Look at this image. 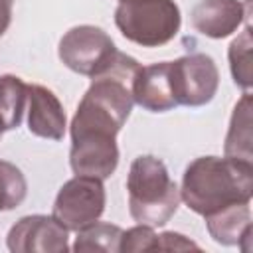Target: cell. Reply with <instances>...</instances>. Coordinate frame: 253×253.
Masks as SVG:
<instances>
[{"label": "cell", "instance_id": "6da1fadb", "mask_svg": "<svg viewBox=\"0 0 253 253\" xmlns=\"http://www.w3.org/2000/svg\"><path fill=\"white\" fill-rule=\"evenodd\" d=\"M138 67L134 57L117 51L111 65L91 77V85L71 121V140L117 136L134 105L130 87Z\"/></svg>", "mask_w": 253, "mask_h": 253}, {"label": "cell", "instance_id": "7a4b0ae2", "mask_svg": "<svg viewBox=\"0 0 253 253\" xmlns=\"http://www.w3.org/2000/svg\"><path fill=\"white\" fill-rule=\"evenodd\" d=\"M253 196V166L245 160L202 156L184 172L180 198L186 206L210 215L233 204H249Z\"/></svg>", "mask_w": 253, "mask_h": 253}, {"label": "cell", "instance_id": "3957f363", "mask_svg": "<svg viewBox=\"0 0 253 253\" xmlns=\"http://www.w3.org/2000/svg\"><path fill=\"white\" fill-rule=\"evenodd\" d=\"M128 211L134 221L150 227L164 225L180 206V190L164 162L144 154L132 160L128 178Z\"/></svg>", "mask_w": 253, "mask_h": 253}, {"label": "cell", "instance_id": "277c9868", "mask_svg": "<svg viewBox=\"0 0 253 253\" xmlns=\"http://www.w3.org/2000/svg\"><path fill=\"white\" fill-rule=\"evenodd\" d=\"M119 32L142 47H160L174 40L182 16L174 0H121L115 10Z\"/></svg>", "mask_w": 253, "mask_h": 253}, {"label": "cell", "instance_id": "5b68a950", "mask_svg": "<svg viewBox=\"0 0 253 253\" xmlns=\"http://www.w3.org/2000/svg\"><path fill=\"white\" fill-rule=\"evenodd\" d=\"M111 36L97 26H75L59 42V59L79 75L95 77L117 55Z\"/></svg>", "mask_w": 253, "mask_h": 253}, {"label": "cell", "instance_id": "8992f818", "mask_svg": "<svg viewBox=\"0 0 253 253\" xmlns=\"http://www.w3.org/2000/svg\"><path fill=\"white\" fill-rule=\"evenodd\" d=\"M105 211V186L99 178L77 176L67 180L53 202L51 215L67 229L79 231Z\"/></svg>", "mask_w": 253, "mask_h": 253}, {"label": "cell", "instance_id": "52a82bcc", "mask_svg": "<svg viewBox=\"0 0 253 253\" xmlns=\"http://www.w3.org/2000/svg\"><path fill=\"white\" fill-rule=\"evenodd\" d=\"M170 77L176 105L186 107L210 103L219 85V71L206 53H188L170 61Z\"/></svg>", "mask_w": 253, "mask_h": 253}, {"label": "cell", "instance_id": "ba28073f", "mask_svg": "<svg viewBox=\"0 0 253 253\" xmlns=\"http://www.w3.org/2000/svg\"><path fill=\"white\" fill-rule=\"evenodd\" d=\"M12 253H65L69 251L67 229L53 215H26L8 231Z\"/></svg>", "mask_w": 253, "mask_h": 253}, {"label": "cell", "instance_id": "9c48e42d", "mask_svg": "<svg viewBox=\"0 0 253 253\" xmlns=\"http://www.w3.org/2000/svg\"><path fill=\"white\" fill-rule=\"evenodd\" d=\"M249 0H200L192 10V26L208 38H227L249 18Z\"/></svg>", "mask_w": 253, "mask_h": 253}, {"label": "cell", "instance_id": "30bf717a", "mask_svg": "<svg viewBox=\"0 0 253 253\" xmlns=\"http://www.w3.org/2000/svg\"><path fill=\"white\" fill-rule=\"evenodd\" d=\"M132 99L142 109L152 113H164L176 107L172 93V77H170V61L152 63L146 67H138L132 79Z\"/></svg>", "mask_w": 253, "mask_h": 253}, {"label": "cell", "instance_id": "8fae6325", "mask_svg": "<svg viewBox=\"0 0 253 253\" xmlns=\"http://www.w3.org/2000/svg\"><path fill=\"white\" fill-rule=\"evenodd\" d=\"M28 128L32 134L59 140L65 132V111L51 89L28 85Z\"/></svg>", "mask_w": 253, "mask_h": 253}, {"label": "cell", "instance_id": "7c38bea8", "mask_svg": "<svg viewBox=\"0 0 253 253\" xmlns=\"http://www.w3.org/2000/svg\"><path fill=\"white\" fill-rule=\"evenodd\" d=\"M210 235L221 245H241L251 239V210L249 204H233L215 213L206 215Z\"/></svg>", "mask_w": 253, "mask_h": 253}, {"label": "cell", "instance_id": "4fadbf2b", "mask_svg": "<svg viewBox=\"0 0 253 253\" xmlns=\"http://www.w3.org/2000/svg\"><path fill=\"white\" fill-rule=\"evenodd\" d=\"M225 156L251 162V95L247 91L233 109L225 136Z\"/></svg>", "mask_w": 253, "mask_h": 253}, {"label": "cell", "instance_id": "5bb4252c", "mask_svg": "<svg viewBox=\"0 0 253 253\" xmlns=\"http://www.w3.org/2000/svg\"><path fill=\"white\" fill-rule=\"evenodd\" d=\"M28 103V85L16 75L0 77V125L4 130L18 128Z\"/></svg>", "mask_w": 253, "mask_h": 253}, {"label": "cell", "instance_id": "9a60e30c", "mask_svg": "<svg viewBox=\"0 0 253 253\" xmlns=\"http://www.w3.org/2000/svg\"><path fill=\"white\" fill-rule=\"evenodd\" d=\"M123 229L119 225H111L105 221H93L77 231V239L73 251H105L115 253L121 247Z\"/></svg>", "mask_w": 253, "mask_h": 253}, {"label": "cell", "instance_id": "2e32d148", "mask_svg": "<svg viewBox=\"0 0 253 253\" xmlns=\"http://www.w3.org/2000/svg\"><path fill=\"white\" fill-rule=\"evenodd\" d=\"M251 30L249 24H245V30L241 36H237L229 45V67L235 85H239L243 91H249L253 85V59H251Z\"/></svg>", "mask_w": 253, "mask_h": 253}, {"label": "cell", "instance_id": "e0dca14e", "mask_svg": "<svg viewBox=\"0 0 253 253\" xmlns=\"http://www.w3.org/2000/svg\"><path fill=\"white\" fill-rule=\"evenodd\" d=\"M28 192L26 178L18 166L0 160V211H10L18 208Z\"/></svg>", "mask_w": 253, "mask_h": 253}, {"label": "cell", "instance_id": "ac0fdd59", "mask_svg": "<svg viewBox=\"0 0 253 253\" xmlns=\"http://www.w3.org/2000/svg\"><path fill=\"white\" fill-rule=\"evenodd\" d=\"M156 237H158V235L152 231L150 225L138 223L136 227H130L128 231H123L119 251H125V253L154 251V247H156Z\"/></svg>", "mask_w": 253, "mask_h": 253}, {"label": "cell", "instance_id": "d6986e66", "mask_svg": "<svg viewBox=\"0 0 253 253\" xmlns=\"http://www.w3.org/2000/svg\"><path fill=\"white\" fill-rule=\"evenodd\" d=\"M186 249H196L198 251L200 245L190 241L182 233H174V231H166V233H160L156 237L154 251H186Z\"/></svg>", "mask_w": 253, "mask_h": 253}, {"label": "cell", "instance_id": "ffe728a7", "mask_svg": "<svg viewBox=\"0 0 253 253\" xmlns=\"http://www.w3.org/2000/svg\"><path fill=\"white\" fill-rule=\"evenodd\" d=\"M12 20V0H0V38L8 30Z\"/></svg>", "mask_w": 253, "mask_h": 253}, {"label": "cell", "instance_id": "44dd1931", "mask_svg": "<svg viewBox=\"0 0 253 253\" xmlns=\"http://www.w3.org/2000/svg\"><path fill=\"white\" fill-rule=\"evenodd\" d=\"M2 132H4V128H2V125H0V136H2Z\"/></svg>", "mask_w": 253, "mask_h": 253}]
</instances>
